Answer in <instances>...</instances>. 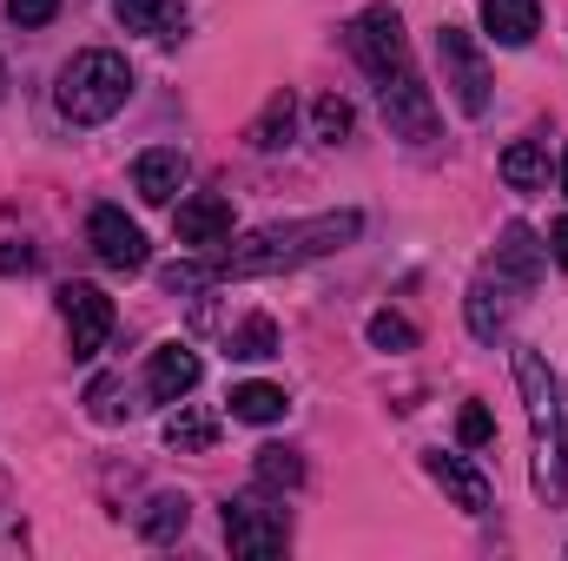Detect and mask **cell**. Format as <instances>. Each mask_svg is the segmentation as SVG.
Returning <instances> with one entry per match:
<instances>
[{"instance_id":"6da1fadb","label":"cell","mask_w":568,"mask_h":561,"mask_svg":"<svg viewBox=\"0 0 568 561\" xmlns=\"http://www.w3.org/2000/svg\"><path fill=\"white\" fill-rule=\"evenodd\" d=\"M364 232V212H317V218H291V225H265L252 238H225V252H212V284L219 278H265V272H291L311 258L344 252Z\"/></svg>"},{"instance_id":"4fadbf2b","label":"cell","mask_w":568,"mask_h":561,"mask_svg":"<svg viewBox=\"0 0 568 561\" xmlns=\"http://www.w3.org/2000/svg\"><path fill=\"white\" fill-rule=\"evenodd\" d=\"M483 33L496 47H529L542 33V0H483Z\"/></svg>"},{"instance_id":"7a4b0ae2","label":"cell","mask_w":568,"mask_h":561,"mask_svg":"<svg viewBox=\"0 0 568 561\" xmlns=\"http://www.w3.org/2000/svg\"><path fill=\"white\" fill-rule=\"evenodd\" d=\"M516 390H523L529 442H536V496L568 502V397L542 350H516Z\"/></svg>"},{"instance_id":"f1b7e54d","label":"cell","mask_w":568,"mask_h":561,"mask_svg":"<svg viewBox=\"0 0 568 561\" xmlns=\"http://www.w3.org/2000/svg\"><path fill=\"white\" fill-rule=\"evenodd\" d=\"M60 13V0H7V20L13 27H47Z\"/></svg>"},{"instance_id":"52a82bcc","label":"cell","mask_w":568,"mask_h":561,"mask_svg":"<svg viewBox=\"0 0 568 561\" xmlns=\"http://www.w3.org/2000/svg\"><path fill=\"white\" fill-rule=\"evenodd\" d=\"M87 245H93V258L106 265V272H145V232L120 212V205H93L87 212Z\"/></svg>"},{"instance_id":"484cf974","label":"cell","mask_w":568,"mask_h":561,"mask_svg":"<svg viewBox=\"0 0 568 561\" xmlns=\"http://www.w3.org/2000/svg\"><path fill=\"white\" fill-rule=\"evenodd\" d=\"M489 429H496V422H489L483 404H463V417H456V442H463V449H483V442H489Z\"/></svg>"},{"instance_id":"7c38bea8","label":"cell","mask_w":568,"mask_h":561,"mask_svg":"<svg viewBox=\"0 0 568 561\" xmlns=\"http://www.w3.org/2000/svg\"><path fill=\"white\" fill-rule=\"evenodd\" d=\"M424 469H429V482H436V489H443V496L463 509V516H483V509H489V476H483V469H469L463 456H443V449H429Z\"/></svg>"},{"instance_id":"8fae6325","label":"cell","mask_w":568,"mask_h":561,"mask_svg":"<svg viewBox=\"0 0 568 561\" xmlns=\"http://www.w3.org/2000/svg\"><path fill=\"white\" fill-rule=\"evenodd\" d=\"M185 178H192V165H185L179 145H152V152L133 159V185H140L145 205H172V198L185 192Z\"/></svg>"},{"instance_id":"8992f818","label":"cell","mask_w":568,"mask_h":561,"mask_svg":"<svg viewBox=\"0 0 568 561\" xmlns=\"http://www.w3.org/2000/svg\"><path fill=\"white\" fill-rule=\"evenodd\" d=\"M60 317H67V344L73 357H100L113 337V297L100 284H60Z\"/></svg>"},{"instance_id":"ffe728a7","label":"cell","mask_w":568,"mask_h":561,"mask_svg":"<svg viewBox=\"0 0 568 561\" xmlns=\"http://www.w3.org/2000/svg\"><path fill=\"white\" fill-rule=\"evenodd\" d=\"M503 324H509V304H503V278L489 284H469V330L483 337V344H496L503 337Z\"/></svg>"},{"instance_id":"603a6c76","label":"cell","mask_w":568,"mask_h":561,"mask_svg":"<svg viewBox=\"0 0 568 561\" xmlns=\"http://www.w3.org/2000/svg\"><path fill=\"white\" fill-rule=\"evenodd\" d=\"M364 330H371V344H377V350H417V324H410V317H397V310H377Z\"/></svg>"},{"instance_id":"3957f363","label":"cell","mask_w":568,"mask_h":561,"mask_svg":"<svg viewBox=\"0 0 568 561\" xmlns=\"http://www.w3.org/2000/svg\"><path fill=\"white\" fill-rule=\"evenodd\" d=\"M126 100H133V67H126V53L87 47V53H73V60L60 67V86H53L60 120H73V126H106Z\"/></svg>"},{"instance_id":"4316f807","label":"cell","mask_w":568,"mask_h":561,"mask_svg":"<svg viewBox=\"0 0 568 561\" xmlns=\"http://www.w3.org/2000/svg\"><path fill=\"white\" fill-rule=\"evenodd\" d=\"M159 284H165L172 297H179V290L192 297V290H205V284H212V265H165V272H159Z\"/></svg>"},{"instance_id":"5bb4252c","label":"cell","mask_w":568,"mask_h":561,"mask_svg":"<svg viewBox=\"0 0 568 561\" xmlns=\"http://www.w3.org/2000/svg\"><path fill=\"white\" fill-rule=\"evenodd\" d=\"M542 252H549V245H536V232H529V225H503V245H496V278L529 290V284L542 278Z\"/></svg>"},{"instance_id":"30bf717a","label":"cell","mask_w":568,"mask_h":561,"mask_svg":"<svg viewBox=\"0 0 568 561\" xmlns=\"http://www.w3.org/2000/svg\"><path fill=\"white\" fill-rule=\"evenodd\" d=\"M199 377H205V364H199L192 344H159L152 364H145V397L152 404H185L199 390Z\"/></svg>"},{"instance_id":"ac0fdd59","label":"cell","mask_w":568,"mask_h":561,"mask_svg":"<svg viewBox=\"0 0 568 561\" xmlns=\"http://www.w3.org/2000/svg\"><path fill=\"white\" fill-rule=\"evenodd\" d=\"M278 324H272V317H265V310H252V317H245V324H232V330H225V350H232V357H239V364H265V357H278Z\"/></svg>"},{"instance_id":"f546056e","label":"cell","mask_w":568,"mask_h":561,"mask_svg":"<svg viewBox=\"0 0 568 561\" xmlns=\"http://www.w3.org/2000/svg\"><path fill=\"white\" fill-rule=\"evenodd\" d=\"M549 252H556V265H568V218H556V232H549Z\"/></svg>"},{"instance_id":"7402d4cb","label":"cell","mask_w":568,"mask_h":561,"mask_svg":"<svg viewBox=\"0 0 568 561\" xmlns=\"http://www.w3.org/2000/svg\"><path fill=\"white\" fill-rule=\"evenodd\" d=\"M503 178L516 185V192H536V185H549V152L542 140H516L503 152Z\"/></svg>"},{"instance_id":"2e32d148","label":"cell","mask_w":568,"mask_h":561,"mask_svg":"<svg viewBox=\"0 0 568 561\" xmlns=\"http://www.w3.org/2000/svg\"><path fill=\"white\" fill-rule=\"evenodd\" d=\"M185 529H192V502H185L179 489H159V496L140 509V536L145 542H179Z\"/></svg>"},{"instance_id":"9a60e30c","label":"cell","mask_w":568,"mask_h":561,"mask_svg":"<svg viewBox=\"0 0 568 561\" xmlns=\"http://www.w3.org/2000/svg\"><path fill=\"white\" fill-rule=\"evenodd\" d=\"M113 20L126 33H152V40H179L185 33V13L172 0H113Z\"/></svg>"},{"instance_id":"44dd1931","label":"cell","mask_w":568,"mask_h":561,"mask_svg":"<svg viewBox=\"0 0 568 561\" xmlns=\"http://www.w3.org/2000/svg\"><path fill=\"white\" fill-rule=\"evenodd\" d=\"M165 442L185 456V449H212L219 442V417L212 410H192V404H179L172 417H165Z\"/></svg>"},{"instance_id":"d6986e66","label":"cell","mask_w":568,"mask_h":561,"mask_svg":"<svg viewBox=\"0 0 568 561\" xmlns=\"http://www.w3.org/2000/svg\"><path fill=\"white\" fill-rule=\"evenodd\" d=\"M291 126H297V100H291V86H278L265 100V113L252 120V145L258 152H278V145H291Z\"/></svg>"},{"instance_id":"277c9868","label":"cell","mask_w":568,"mask_h":561,"mask_svg":"<svg viewBox=\"0 0 568 561\" xmlns=\"http://www.w3.org/2000/svg\"><path fill=\"white\" fill-rule=\"evenodd\" d=\"M351 53L364 60V73L377 80V86H397V80H410L417 67H410V40H404V20H397V7H364L357 20H351Z\"/></svg>"},{"instance_id":"cb8c5ba5","label":"cell","mask_w":568,"mask_h":561,"mask_svg":"<svg viewBox=\"0 0 568 561\" xmlns=\"http://www.w3.org/2000/svg\"><path fill=\"white\" fill-rule=\"evenodd\" d=\"M258 482L265 489H297L304 482V462L291 449H258Z\"/></svg>"},{"instance_id":"ba28073f","label":"cell","mask_w":568,"mask_h":561,"mask_svg":"<svg viewBox=\"0 0 568 561\" xmlns=\"http://www.w3.org/2000/svg\"><path fill=\"white\" fill-rule=\"evenodd\" d=\"M225 542H232V555H284V542H291V529H284L278 509H265V502H252V496H239V502H225Z\"/></svg>"},{"instance_id":"9c48e42d","label":"cell","mask_w":568,"mask_h":561,"mask_svg":"<svg viewBox=\"0 0 568 561\" xmlns=\"http://www.w3.org/2000/svg\"><path fill=\"white\" fill-rule=\"evenodd\" d=\"M172 232H179V245H192V252H219V245L232 238V198H219V192L179 198Z\"/></svg>"},{"instance_id":"e0dca14e","label":"cell","mask_w":568,"mask_h":561,"mask_svg":"<svg viewBox=\"0 0 568 561\" xmlns=\"http://www.w3.org/2000/svg\"><path fill=\"white\" fill-rule=\"evenodd\" d=\"M232 422H284V410H291V397H284L278 384H232Z\"/></svg>"},{"instance_id":"83f0119b","label":"cell","mask_w":568,"mask_h":561,"mask_svg":"<svg viewBox=\"0 0 568 561\" xmlns=\"http://www.w3.org/2000/svg\"><path fill=\"white\" fill-rule=\"evenodd\" d=\"M87 404H93V417L100 422H120L126 410H133V404H120V384H113V377H100V384L87 390Z\"/></svg>"},{"instance_id":"4dcf8cb0","label":"cell","mask_w":568,"mask_h":561,"mask_svg":"<svg viewBox=\"0 0 568 561\" xmlns=\"http://www.w3.org/2000/svg\"><path fill=\"white\" fill-rule=\"evenodd\" d=\"M562 192H568V152H562Z\"/></svg>"},{"instance_id":"5b68a950","label":"cell","mask_w":568,"mask_h":561,"mask_svg":"<svg viewBox=\"0 0 568 561\" xmlns=\"http://www.w3.org/2000/svg\"><path fill=\"white\" fill-rule=\"evenodd\" d=\"M436 60H443V86H449V100H456L469 120H483L496 80H489V60H483L476 33H463V27H436Z\"/></svg>"},{"instance_id":"d4e9b609","label":"cell","mask_w":568,"mask_h":561,"mask_svg":"<svg viewBox=\"0 0 568 561\" xmlns=\"http://www.w3.org/2000/svg\"><path fill=\"white\" fill-rule=\"evenodd\" d=\"M311 126H317V140H351V100H337V93H324L317 106H311Z\"/></svg>"}]
</instances>
